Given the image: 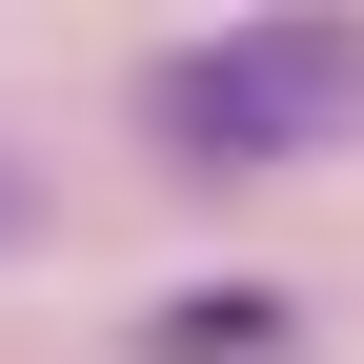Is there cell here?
<instances>
[{
	"mask_svg": "<svg viewBox=\"0 0 364 364\" xmlns=\"http://www.w3.org/2000/svg\"><path fill=\"white\" fill-rule=\"evenodd\" d=\"M41 223H61V182H41V162H0V243H41Z\"/></svg>",
	"mask_w": 364,
	"mask_h": 364,
	"instance_id": "3",
	"label": "cell"
},
{
	"mask_svg": "<svg viewBox=\"0 0 364 364\" xmlns=\"http://www.w3.org/2000/svg\"><path fill=\"white\" fill-rule=\"evenodd\" d=\"M122 344H142V364H304V304L284 284H162Z\"/></svg>",
	"mask_w": 364,
	"mask_h": 364,
	"instance_id": "2",
	"label": "cell"
},
{
	"mask_svg": "<svg viewBox=\"0 0 364 364\" xmlns=\"http://www.w3.org/2000/svg\"><path fill=\"white\" fill-rule=\"evenodd\" d=\"M364 122V21H223V41H162L142 61V142L182 182H284Z\"/></svg>",
	"mask_w": 364,
	"mask_h": 364,
	"instance_id": "1",
	"label": "cell"
}]
</instances>
